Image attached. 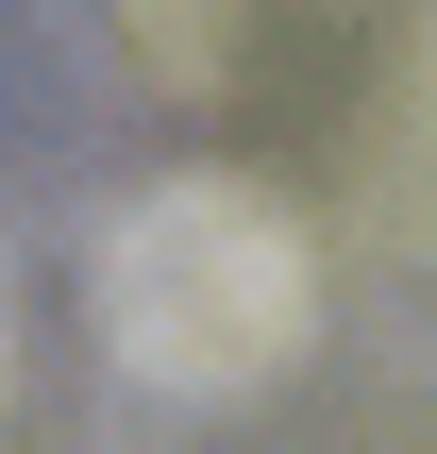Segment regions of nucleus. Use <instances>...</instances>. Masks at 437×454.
<instances>
[{"instance_id": "f257e3e1", "label": "nucleus", "mask_w": 437, "mask_h": 454, "mask_svg": "<svg viewBox=\"0 0 437 454\" xmlns=\"http://www.w3.org/2000/svg\"><path fill=\"white\" fill-rule=\"evenodd\" d=\"M303 320H320V270H303V236H286L253 185H152V202L101 236V337H118V371L168 387V404L269 387V371L303 354Z\"/></svg>"}]
</instances>
